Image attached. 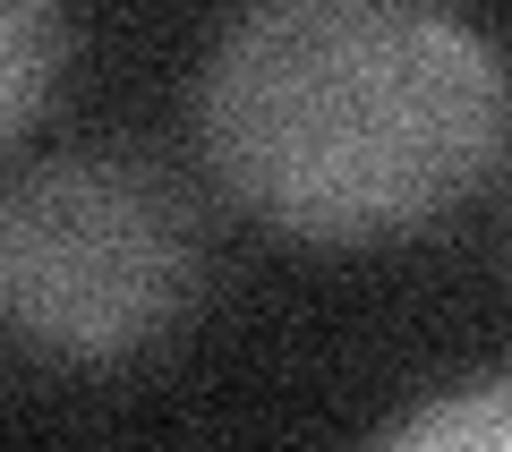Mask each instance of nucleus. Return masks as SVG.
Returning <instances> with one entry per match:
<instances>
[{
	"instance_id": "nucleus-4",
	"label": "nucleus",
	"mask_w": 512,
	"mask_h": 452,
	"mask_svg": "<svg viewBox=\"0 0 512 452\" xmlns=\"http://www.w3.org/2000/svg\"><path fill=\"white\" fill-rule=\"evenodd\" d=\"M384 444H436V452H470V444H512V376H478L453 393L419 401V410L384 418Z\"/></svg>"
},
{
	"instance_id": "nucleus-1",
	"label": "nucleus",
	"mask_w": 512,
	"mask_h": 452,
	"mask_svg": "<svg viewBox=\"0 0 512 452\" xmlns=\"http://www.w3.org/2000/svg\"><path fill=\"white\" fill-rule=\"evenodd\" d=\"M214 188L299 248H384L495 180L512 69L453 0H256L197 77Z\"/></svg>"
},
{
	"instance_id": "nucleus-2",
	"label": "nucleus",
	"mask_w": 512,
	"mask_h": 452,
	"mask_svg": "<svg viewBox=\"0 0 512 452\" xmlns=\"http://www.w3.org/2000/svg\"><path fill=\"white\" fill-rule=\"evenodd\" d=\"M205 231L137 154H60L0 188V333L52 367H120L180 333Z\"/></svg>"
},
{
	"instance_id": "nucleus-3",
	"label": "nucleus",
	"mask_w": 512,
	"mask_h": 452,
	"mask_svg": "<svg viewBox=\"0 0 512 452\" xmlns=\"http://www.w3.org/2000/svg\"><path fill=\"white\" fill-rule=\"evenodd\" d=\"M69 69V0H0V145H18Z\"/></svg>"
}]
</instances>
